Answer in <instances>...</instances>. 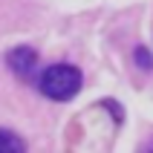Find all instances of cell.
Instances as JSON below:
<instances>
[{
  "mask_svg": "<svg viewBox=\"0 0 153 153\" xmlns=\"http://www.w3.org/2000/svg\"><path fill=\"white\" fill-rule=\"evenodd\" d=\"M84 75L72 64H52L38 75V90L52 101H69L81 93Z\"/></svg>",
  "mask_w": 153,
  "mask_h": 153,
  "instance_id": "1",
  "label": "cell"
},
{
  "mask_svg": "<svg viewBox=\"0 0 153 153\" xmlns=\"http://www.w3.org/2000/svg\"><path fill=\"white\" fill-rule=\"evenodd\" d=\"M6 64H9V69H12L17 78L29 81V78L35 75V67H38V52H35L32 46H15V49L6 55Z\"/></svg>",
  "mask_w": 153,
  "mask_h": 153,
  "instance_id": "2",
  "label": "cell"
},
{
  "mask_svg": "<svg viewBox=\"0 0 153 153\" xmlns=\"http://www.w3.org/2000/svg\"><path fill=\"white\" fill-rule=\"evenodd\" d=\"M26 150V142L17 133H12V130L0 127V153H23Z\"/></svg>",
  "mask_w": 153,
  "mask_h": 153,
  "instance_id": "3",
  "label": "cell"
},
{
  "mask_svg": "<svg viewBox=\"0 0 153 153\" xmlns=\"http://www.w3.org/2000/svg\"><path fill=\"white\" fill-rule=\"evenodd\" d=\"M136 64L142 69H153V55L145 49V46H139V49H136Z\"/></svg>",
  "mask_w": 153,
  "mask_h": 153,
  "instance_id": "4",
  "label": "cell"
},
{
  "mask_svg": "<svg viewBox=\"0 0 153 153\" xmlns=\"http://www.w3.org/2000/svg\"><path fill=\"white\" fill-rule=\"evenodd\" d=\"M147 150H153V142H150V145H147Z\"/></svg>",
  "mask_w": 153,
  "mask_h": 153,
  "instance_id": "5",
  "label": "cell"
}]
</instances>
